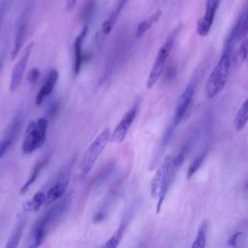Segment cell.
<instances>
[{"label": "cell", "mask_w": 248, "mask_h": 248, "mask_svg": "<svg viewBox=\"0 0 248 248\" xmlns=\"http://www.w3.org/2000/svg\"><path fill=\"white\" fill-rule=\"evenodd\" d=\"M71 203V196L61 198L33 225L29 233L28 247L35 248L42 245L51 227L64 214Z\"/></svg>", "instance_id": "cell-1"}, {"label": "cell", "mask_w": 248, "mask_h": 248, "mask_svg": "<svg viewBox=\"0 0 248 248\" xmlns=\"http://www.w3.org/2000/svg\"><path fill=\"white\" fill-rule=\"evenodd\" d=\"M232 45L226 43L219 61L213 68L209 78L206 80L205 93L208 99H212L218 93H220L227 83L232 65Z\"/></svg>", "instance_id": "cell-2"}, {"label": "cell", "mask_w": 248, "mask_h": 248, "mask_svg": "<svg viewBox=\"0 0 248 248\" xmlns=\"http://www.w3.org/2000/svg\"><path fill=\"white\" fill-rule=\"evenodd\" d=\"M109 138L110 129L107 127L103 129L87 146L78 168V177L79 180H84L87 177L99 156L105 150L108 142L109 141Z\"/></svg>", "instance_id": "cell-3"}, {"label": "cell", "mask_w": 248, "mask_h": 248, "mask_svg": "<svg viewBox=\"0 0 248 248\" xmlns=\"http://www.w3.org/2000/svg\"><path fill=\"white\" fill-rule=\"evenodd\" d=\"M180 29H181V25H178L175 28H173L171 30V32L166 38L163 45L160 46V48L157 52V55L154 59V63L152 65V68L150 70L148 78H147V81H146V87L147 88L153 87V85H155V83L161 78V76L164 72L166 62H167L168 57H169V55H170V51L173 47L174 42H175V40H176V38L179 34Z\"/></svg>", "instance_id": "cell-4"}, {"label": "cell", "mask_w": 248, "mask_h": 248, "mask_svg": "<svg viewBox=\"0 0 248 248\" xmlns=\"http://www.w3.org/2000/svg\"><path fill=\"white\" fill-rule=\"evenodd\" d=\"M48 122L42 117L28 123L22 140L21 149L24 154H31L39 149L46 141Z\"/></svg>", "instance_id": "cell-5"}, {"label": "cell", "mask_w": 248, "mask_h": 248, "mask_svg": "<svg viewBox=\"0 0 248 248\" xmlns=\"http://www.w3.org/2000/svg\"><path fill=\"white\" fill-rule=\"evenodd\" d=\"M72 167H73V161L67 164L58 173L55 180L49 187V189L46 191V202L47 204L57 202L61 198L64 197L67 187L70 182V177L72 173Z\"/></svg>", "instance_id": "cell-6"}, {"label": "cell", "mask_w": 248, "mask_h": 248, "mask_svg": "<svg viewBox=\"0 0 248 248\" xmlns=\"http://www.w3.org/2000/svg\"><path fill=\"white\" fill-rule=\"evenodd\" d=\"M22 123H23V113L18 110L14 115L11 122L8 124L2 138L0 139V159L7 153L11 145H13V143L16 140L18 134L20 133Z\"/></svg>", "instance_id": "cell-7"}, {"label": "cell", "mask_w": 248, "mask_h": 248, "mask_svg": "<svg viewBox=\"0 0 248 248\" xmlns=\"http://www.w3.org/2000/svg\"><path fill=\"white\" fill-rule=\"evenodd\" d=\"M34 46H35V43L30 42L24 47V49L22 50L19 58L16 62V64L13 68L12 74H11V79H10V83H9V91L10 92H15L18 88V86L21 82V79L23 78L26 66L28 64L29 58L31 56L32 50L34 48Z\"/></svg>", "instance_id": "cell-8"}, {"label": "cell", "mask_w": 248, "mask_h": 248, "mask_svg": "<svg viewBox=\"0 0 248 248\" xmlns=\"http://www.w3.org/2000/svg\"><path fill=\"white\" fill-rule=\"evenodd\" d=\"M163 160L165 162V171H164V175H163V178L161 181L159 194H158V202L156 205L157 213H159L161 210V207L163 205V202L165 201V198H166L169 188L170 186L171 180L174 177L175 172L177 171L173 168V157L171 155H166Z\"/></svg>", "instance_id": "cell-9"}, {"label": "cell", "mask_w": 248, "mask_h": 248, "mask_svg": "<svg viewBox=\"0 0 248 248\" xmlns=\"http://www.w3.org/2000/svg\"><path fill=\"white\" fill-rule=\"evenodd\" d=\"M138 112V105H134L129 110H127L118 122L112 133L110 134L109 140L115 143H120L126 138Z\"/></svg>", "instance_id": "cell-10"}, {"label": "cell", "mask_w": 248, "mask_h": 248, "mask_svg": "<svg viewBox=\"0 0 248 248\" xmlns=\"http://www.w3.org/2000/svg\"><path fill=\"white\" fill-rule=\"evenodd\" d=\"M221 0H206L204 15L199 19L197 23V32L200 36H206L213 24L216 12L218 10Z\"/></svg>", "instance_id": "cell-11"}, {"label": "cell", "mask_w": 248, "mask_h": 248, "mask_svg": "<svg viewBox=\"0 0 248 248\" xmlns=\"http://www.w3.org/2000/svg\"><path fill=\"white\" fill-rule=\"evenodd\" d=\"M194 93H195V85L192 83L188 84L182 91L181 95L178 98V102L175 108L174 116H173V126L179 125L180 122L185 117V114L192 103Z\"/></svg>", "instance_id": "cell-12"}, {"label": "cell", "mask_w": 248, "mask_h": 248, "mask_svg": "<svg viewBox=\"0 0 248 248\" xmlns=\"http://www.w3.org/2000/svg\"><path fill=\"white\" fill-rule=\"evenodd\" d=\"M88 27L85 25L80 33L76 37L74 41V63H73V75L76 77L78 75L82 63L84 61V54L82 50V44L87 34Z\"/></svg>", "instance_id": "cell-13"}, {"label": "cell", "mask_w": 248, "mask_h": 248, "mask_svg": "<svg viewBox=\"0 0 248 248\" xmlns=\"http://www.w3.org/2000/svg\"><path fill=\"white\" fill-rule=\"evenodd\" d=\"M27 14L23 13L18 19L16 29V34H15V40H14V46L12 48V53H11V59H15L18 52L19 49L21 48V46L24 42L25 35H26V30H27Z\"/></svg>", "instance_id": "cell-14"}, {"label": "cell", "mask_w": 248, "mask_h": 248, "mask_svg": "<svg viewBox=\"0 0 248 248\" xmlns=\"http://www.w3.org/2000/svg\"><path fill=\"white\" fill-rule=\"evenodd\" d=\"M58 72L55 69H52L49 71V73L46 75L45 82L43 83L42 87L40 88L37 97H36V105L40 106L43 104V102L49 96V94L52 92V90L55 87V84L58 80Z\"/></svg>", "instance_id": "cell-15"}, {"label": "cell", "mask_w": 248, "mask_h": 248, "mask_svg": "<svg viewBox=\"0 0 248 248\" xmlns=\"http://www.w3.org/2000/svg\"><path fill=\"white\" fill-rule=\"evenodd\" d=\"M133 213L131 210L126 211V213L123 215L122 220L118 226V228L115 230L114 233L107 240V242L103 245L104 247H108V248H114L117 247L119 245V243L121 242V239L124 235V232L126 231V229L129 226V223L132 219Z\"/></svg>", "instance_id": "cell-16"}, {"label": "cell", "mask_w": 248, "mask_h": 248, "mask_svg": "<svg viewBox=\"0 0 248 248\" xmlns=\"http://www.w3.org/2000/svg\"><path fill=\"white\" fill-rule=\"evenodd\" d=\"M248 35V9L241 15L240 18L235 23L230 37L227 40L228 44L232 45L234 42L244 39Z\"/></svg>", "instance_id": "cell-17"}, {"label": "cell", "mask_w": 248, "mask_h": 248, "mask_svg": "<svg viewBox=\"0 0 248 248\" xmlns=\"http://www.w3.org/2000/svg\"><path fill=\"white\" fill-rule=\"evenodd\" d=\"M48 161H49V157L46 156V157H45V158H43V159H41V160H39L35 163V165L33 166V168L31 170V173H30L28 179L25 181V183L20 188V194H24L29 190V188L37 180L40 172L46 167V165L48 163Z\"/></svg>", "instance_id": "cell-18"}, {"label": "cell", "mask_w": 248, "mask_h": 248, "mask_svg": "<svg viewBox=\"0 0 248 248\" xmlns=\"http://www.w3.org/2000/svg\"><path fill=\"white\" fill-rule=\"evenodd\" d=\"M127 1L128 0H117L116 4L114 6V9L112 10L109 16L104 21V23L102 25V31H103L104 35H108L111 31V29L113 28L121 11L123 10L124 6L126 5Z\"/></svg>", "instance_id": "cell-19"}, {"label": "cell", "mask_w": 248, "mask_h": 248, "mask_svg": "<svg viewBox=\"0 0 248 248\" xmlns=\"http://www.w3.org/2000/svg\"><path fill=\"white\" fill-rule=\"evenodd\" d=\"M24 227H25V218H24V216L19 215L17 217L16 221L15 227H14V229L12 231V233H11L9 239H8V242L6 244V248H16V247H17V245L20 241Z\"/></svg>", "instance_id": "cell-20"}, {"label": "cell", "mask_w": 248, "mask_h": 248, "mask_svg": "<svg viewBox=\"0 0 248 248\" xmlns=\"http://www.w3.org/2000/svg\"><path fill=\"white\" fill-rule=\"evenodd\" d=\"M45 202H46V193L44 191H38L23 203V209L27 212L37 211L43 206Z\"/></svg>", "instance_id": "cell-21"}, {"label": "cell", "mask_w": 248, "mask_h": 248, "mask_svg": "<svg viewBox=\"0 0 248 248\" xmlns=\"http://www.w3.org/2000/svg\"><path fill=\"white\" fill-rule=\"evenodd\" d=\"M162 16V11L161 10H157L156 12H154L149 17L141 20L138 25H137V29H136V36L138 38L141 37L147 30L150 29V27L156 23L160 17Z\"/></svg>", "instance_id": "cell-22"}, {"label": "cell", "mask_w": 248, "mask_h": 248, "mask_svg": "<svg viewBox=\"0 0 248 248\" xmlns=\"http://www.w3.org/2000/svg\"><path fill=\"white\" fill-rule=\"evenodd\" d=\"M248 122V98L243 102L238 108L234 117V127L237 132H240Z\"/></svg>", "instance_id": "cell-23"}, {"label": "cell", "mask_w": 248, "mask_h": 248, "mask_svg": "<svg viewBox=\"0 0 248 248\" xmlns=\"http://www.w3.org/2000/svg\"><path fill=\"white\" fill-rule=\"evenodd\" d=\"M164 171H165V162H164V160H162V162L160 163L159 167L157 168V170L152 177L151 183H150V194H151V197H153V198L158 197L161 181H162V178L164 175Z\"/></svg>", "instance_id": "cell-24"}, {"label": "cell", "mask_w": 248, "mask_h": 248, "mask_svg": "<svg viewBox=\"0 0 248 248\" xmlns=\"http://www.w3.org/2000/svg\"><path fill=\"white\" fill-rule=\"evenodd\" d=\"M207 221H203L201 226L199 227L196 238L192 243V248H203L205 247L206 241V231H207Z\"/></svg>", "instance_id": "cell-25"}, {"label": "cell", "mask_w": 248, "mask_h": 248, "mask_svg": "<svg viewBox=\"0 0 248 248\" xmlns=\"http://www.w3.org/2000/svg\"><path fill=\"white\" fill-rule=\"evenodd\" d=\"M248 57V37H245L240 46L232 57V62L235 64H241Z\"/></svg>", "instance_id": "cell-26"}, {"label": "cell", "mask_w": 248, "mask_h": 248, "mask_svg": "<svg viewBox=\"0 0 248 248\" xmlns=\"http://www.w3.org/2000/svg\"><path fill=\"white\" fill-rule=\"evenodd\" d=\"M206 155H207V151H204L203 153L199 155L195 160H193V162L190 164V166L188 168V170H187V177L188 178H191L197 172V170L200 169V167L203 163Z\"/></svg>", "instance_id": "cell-27"}, {"label": "cell", "mask_w": 248, "mask_h": 248, "mask_svg": "<svg viewBox=\"0 0 248 248\" xmlns=\"http://www.w3.org/2000/svg\"><path fill=\"white\" fill-rule=\"evenodd\" d=\"M40 77V71L38 68H33L28 74V80L31 84H34Z\"/></svg>", "instance_id": "cell-28"}, {"label": "cell", "mask_w": 248, "mask_h": 248, "mask_svg": "<svg viewBox=\"0 0 248 248\" xmlns=\"http://www.w3.org/2000/svg\"><path fill=\"white\" fill-rule=\"evenodd\" d=\"M241 234H242L241 232H235L234 233H232V235L228 239V245L232 246V247L236 246V242H237L239 236H241Z\"/></svg>", "instance_id": "cell-29"}, {"label": "cell", "mask_w": 248, "mask_h": 248, "mask_svg": "<svg viewBox=\"0 0 248 248\" xmlns=\"http://www.w3.org/2000/svg\"><path fill=\"white\" fill-rule=\"evenodd\" d=\"M59 103H53L51 106H50V108H49V110H48V115H49V117H53L56 113H57V111H58V109H59Z\"/></svg>", "instance_id": "cell-30"}, {"label": "cell", "mask_w": 248, "mask_h": 248, "mask_svg": "<svg viewBox=\"0 0 248 248\" xmlns=\"http://www.w3.org/2000/svg\"><path fill=\"white\" fill-rule=\"evenodd\" d=\"M76 3H77V0H67V2H66V10L67 11L72 10L75 7Z\"/></svg>", "instance_id": "cell-31"}, {"label": "cell", "mask_w": 248, "mask_h": 248, "mask_svg": "<svg viewBox=\"0 0 248 248\" xmlns=\"http://www.w3.org/2000/svg\"><path fill=\"white\" fill-rule=\"evenodd\" d=\"M2 66H3V59H2V58H0V71H1Z\"/></svg>", "instance_id": "cell-32"}]
</instances>
